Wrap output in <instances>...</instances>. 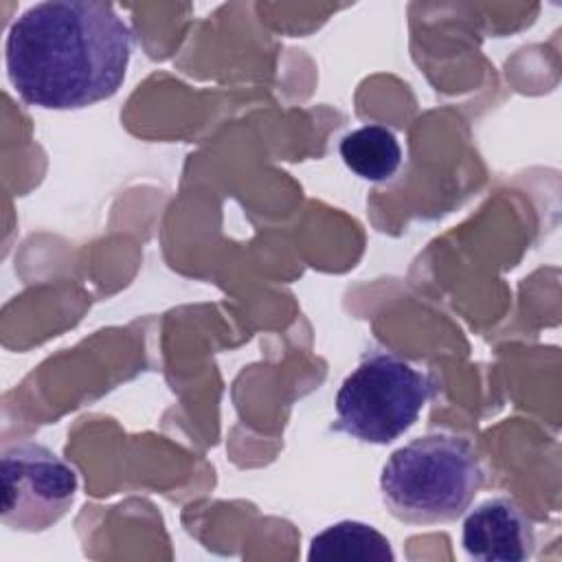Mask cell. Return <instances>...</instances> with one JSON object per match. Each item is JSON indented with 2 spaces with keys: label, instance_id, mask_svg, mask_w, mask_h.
<instances>
[{
  "label": "cell",
  "instance_id": "obj_1",
  "mask_svg": "<svg viewBox=\"0 0 562 562\" xmlns=\"http://www.w3.org/2000/svg\"><path fill=\"white\" fill-rule=\"evenodd\" d=\"M134 33L108 2L46 0L9 29L4 64L29 105L81 110L119 92Z\"/></svg>",
  "mask_w": 562,
  "mask_h": 562
},
{
  "label": "cell",
  "instance_id": "obj_2",
  "mask_svg": "<svg viewBox=\"0 0 562 562\" xmlns=\"http://www.w3.org/2000/svg\"><path fill=\"white\" fill-rule=\"evenodd\" d=\"M483 485V468L465 437L432 432L391 452L380 474L389 512L408 525H441L465 514Z\"/></svg>",
  "mask_w": 562,
  "mask_h": 562
},
{
  "label": "cell",
  "instance_id": "obj_3",
  "mask_svg": "<svg viewBox=\"0 0 562 562\" xmlns=\"http://www.w3.org/2000/svg\"><path fill=\"white\" fill-rule=\"evenodd\" d=\"M432 380L389 351H371L336 393V430L364 443H391L419 417Z\"/></svg>",
  "mask_w": 562,
  "mask_h": 562
},
{
  "label": "cell",
  "instance_id": "obj_4",
  "mask_svg": "<svg viewBox=\"0 0 562 562\" xmlns=\"http://www.w3.org/2000/svg\"><path fill=\"white\" fill-rule=\"evenodd\" d=\"M0 518L15 531H44L72 507L77 472L57 452L35 441H18L0 459Z\"/></svg>",
  "mask_w": 562,
  "mask_h": 562
},
{
  "label": "cell",
  "instance_id": "obj_5",
  "mask_svg": "<svg viewBox=\"0 0 562 562\" xmlns=\"http://www.w3.org/2000/svg\"><path fill=\"white\" fill-rule=\"evenodd\" d=\"M461 544L472 560L522 562L533 555L536 531L514 501L490 498L465 516Z\"/></svg>",
  "mask_w": 562,
  "mask_h": 562
},
{
  "label": "cell",
  "instance_id": "obj_6",
  "mask_svg": "<svg viewBox=\"0 0 562 562\" xmlns=\"http://www.w3.org/2000/svg\"><path fill=\"white\" fill-rule=\"evenodd\" d=\"M312 562H393L386 536L360 520H340L316 533L310 542Z\"/></svg>",
  "mask_w": 562,
  "mask_h": 562
},
{
  "label": "cell",
  "instance_id": "obj_7",
  "mask_svg": "<svg viewBox=\"0 0 562 562\" xmlns=\"http://www.w3.org/2000/svg\"><path fill=\"white\" fill-rule=\"evenodd\" d=\"M340 158L358 178L386 182L402 165V147L389 127L371 123L342 136Z\"/></svg>",
  "mask_w": 562,
  "mask_h": 562
}]
</instances>
